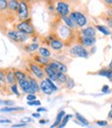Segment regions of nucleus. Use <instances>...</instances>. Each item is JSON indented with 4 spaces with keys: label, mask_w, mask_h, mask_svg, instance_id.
<instances>
[{
    "label": "nucleus",
    "mask_w": 112,
    "mask_h": 128,
    "mask_svg": "<svg viewBox=\"0 0 112 128\" xmlns=\"http://www.w3.org/2000/svg\"><path fill=\"white\" fill-rule=\"evenodd\" d=\"M27 123H19V124H13L11 125V128H24V127H27Z\"/></svg>",
    "instance_id": "e433bc0d"
},
{
    "label": "nucleus",
    "mask_w": 112,
    "mask_h": 128,
    "mask_svg": "<svg viewBox=\"0 0 112 128\" xmlns=\"http://www.w3.org/2000/svg\"><path fill=\"white\" fill-rule=\"evenodd\" d=\"M15 81H17V78H15L14 72L8 71V72L6 74V82L9 84V86H12V85H15Z\"/></svg>",
    "instance_id": "4be33fe9"
},
{
    "label": "nucleus",
    "mask_w": 112,
    "mask_h": 128,
    "mask_svg": "<svg viewBox=\"0 0 112 128\" xmlns=\"http://www.w3.org/2000/svg\"><path fill=\"white\" fill-rule=\"evenodd\" d=\"M50 46H51V48L53 50L59 51V50H62L64 48V42L60 38H56V39H54L53 42H50Z\"/></svg>",
    "instance_id": "2eb2a0df"
},
{
    "label": "nucleus",
    "mask_w": 112,
    "mask_h": 128,
    "mask_svg": "<svg viewBox=\"0 0 112 128\" xmlns=\"http://www.w3.org/2000/svg\"><path fill=\"white\" fill-rule=\"evenodd\" d=\"M96 123H97L98 126H106V125H108L107 121H97Z\"/></svg>",
    "instance_id": "ea45409f"
},
{
    "label": "nucleus",
    "mask_w": 112,
    "mask_h": 128,
    "mask_svg": "<svg viewBox=\"0 0 112 128\" xmlns=\"http://www.w3.org/2000/svg\"><path fill=\"white\" fill-rule=\"evenodd\" d=\"M7 7H8V2L6 0H0V10H5Z\"/></svg>",
    "instance_id": "473e14b6"
},
{
    "label": "nucleus",
    "mask_w": 112,
    "mask_h": 128,
    "mask_svg": "<svg viewBox=\"0 0 112 128\" xmlns=\"http://www.w3.org/2000/svg\"><path fill=\"white\" fill-rule=\"evenodd\" d=\"M5 81H6V74L3 70H0V82L4 83Z\"/></svg>",
    "instance_id": "f704fd0d"
},
{
    "label": "nucleus",
    "mask_w": 112,
    "mask_h": 128,
    "mask_svg": "<svg viewBox=\"0 0 112 128\" xmlns=\"http://www.w3.org/2000/svg\"><path fill=\"white\" fill-rule=\"evenodd\" d=\"M7 36H8L11 40L15 42H25L29 39V35L24 33V32L18 31V30H10L7 32Z\"/></svg>",
    "instance_id": "20e7f679"
},
{
    "label": "nucleus",
    "mask_w": 112,
    "mask_h": 128,
    "mask_svg": "<svg viewBox=\"0 0 112 128\" xmlns=\"http://www.w3.org/2000/svg\"><path fill=\"white\" fill-rule=\"evenodd\" d=\"M108 68L112 70V60H111V62H110V64H109V66H108Z\"/></svg>",
    "instance_id": "3c124183"
},
{
    "label": "nucleus",
    "mask_w": 112,
    "mask_h": 128,
    "mask_svg": "<svg viewBox=\"0 0 112 128\" xmlns=\"http://www.w3.org/2000/svg\"><path fill=\"white\" fill-rule=\"evenodd\" d=\"M1 84H2V83H1V82H0V86H1Z\"/></svg>",
    "instance_id": "864d4df0"
},
{
    "label": "nucleus",
    "mask_w": 112,
    "mask_h": 128,
    "mask_svg": "<svg viewBox=\"0 0 112 128\" xmlns=\"http://www.w3.org/2000/svg\"><path fill=\"white\" fill-rule=\"evenodd\" d=\"M56 12L61 16V18L68 17V14H70V5L67 2L59 1L56 3Z\"/></svg>",
    "instance_id": "0eeeda50"
},
{
    "label": "nucleus",
    "mask_w": 112,
    "mask_h": 128,
    "mask_svg": "<svg viewBox=\"0 0 112 128\" xmlns=\"http://www.w3.org/2000/svg\"><path fill=\"white\" fill-rule=\"evenodd\" d=\"M69 18L76 24L78 28H82L83 29L84 26H86V24H87L86 16L83 12H78V10L72 12L69 14Z\"/></svg>",
    "instance_id": "f257e3e1"
},
{
    "label": "nucleus",
    "mask_w": 112,
    "mask_h": 128,
    "mask_svg": "<svg viewBox=\"0 0 112 128\" xmlns=\"http://www.w3.org/2000/svg\"><path fill=\"white\" fill-rule=\"evenodd\" d=\"M62 20H63L64 24H65L67 27H69L70 29H75V28L77 27L76 24L69 18V16H68V17H62Z\"/></svg>",
    "instance_id": "aec40b11"
},
{
    "label": "nucleus",
    "mask_w": 112,
    "mask_h": 128,
    "mask_svg": "<svg viewBox=\"0 0 112 128\" xmlns=\"http://www.w3.org/2000/svg\"><path fill=\"white\" fill-rule=\"evenodd\" d=\"M111 74H112V70L109 68H103V69L98 71L99 76H106V78H109L111 76Z\"/></svg>",
    "instance_id": "cd10ccee"
},
{
    "label": "nucleus",
    "mask_w": 112,
    "mask_h": 128,
    "mask_svg": "<svg viewBox=\"0 0 112 128\" xmlns=\"http://www.w3.org/2000/svg\"><path fill=\"white\" fill-rule=\"evenodd\" d=\"M111 110H112V104H111Z\"/></svg>",
    "instance_id": "5fc2aeb1"
},
{
    "label": "nucleus",
    "mask_w": 112,
    "mask_h": 128,
    "mask_svg": "<svg viewBox=\"0 0 112 128\" xmlns=\"http://www.w3.org/2000/svg\"><path fill=\"white\" fill-rule=\"evenodd\" d=\"M111 38H112V34H111Z\"/></svg>",
    "instance_id": "6e6d98bb"
},
{
    "label": "nucleus",
    "mask_w": 112,
    "mask_h": 128,
    "mask_svg": "<svg viewBox=\"0 0 112 128\" xmlns=\"http://www.w3.org/2000/svg\"><path fill=\"white\" fill-rule=\"evenodd\" d=\"M40 112H47V110L44 108H37V113H40Z\"/></svg>",
    "instance_id": "c03bdc74"
},
{
    "label": "nucleus",
    "mask_w": 112,
    "mask_h": 128,
    "mask_svg": "<svg viewBox=\"0 0 112 128\" xmlns=\"http://www.w3.org/2000/svg\"><path fill=\"white\" fill-rule=\"evenodd\" d=\"M29 68H30V71L31 74H33L36 78L38 80H44L45 78V72H44V69L39 65V64H36V63H31L29 65Z\"/></svg>",
    "instance_id": "423d86ee"
},
{
    "label": "nucleus",
    "mask_w": 112,
    "mask_h": 128,
    "mask_svg": "<svg viewBox=\"0 0 112 128\" xmlns=\"http://www.w3.org/2000/svg\"><path fill=\"white\" fill-rule=\"evenodd\" d=\"M1 103H4V104H7V106H12V104H13V101L5 100V101H1Z\"/></svg>",
    "instance_id": "37998d69"
},
{
    "label": "nucleus",
    "mask_w": 112,
    "mask_h": 128,
    "mask_svg": "<svg viewBox=\"0 0 112 128\" xmlns=\"http://www.w3.org/2000/svg\"><path fill=\"white\" fill-rule=\"evenodd\" d=\"M14 76H15V78H17L18 82H22V81H25V80H28V76L21 70H15Z\"/></svg>",
    "instance_id": "b1692460"
},
{
    "label": "nucleus",
    "mask_w": 112,
    "mask_h": 128,
    "mask_svg": "<svg viewBox=\"0 0 112 128\" xmlns=\"http://www.w3.org/2000/svg\"><path fill=\"white\" fill-rule=\"evenodd\" d=\"M29 5L25 1H20V7H19V12H18V19L23 22V21H27L29 19Z\"/></svg>",
    "instance_id": "39448f33"
},
{
    "label": "nucleus",
    "mask_w": 112,
    "mask_h": 128,
    "mask_svg": "<svg viewBox=\"0 0 112 128\" xmlns=\"http://www.w3.org/2000/svg\"><path fill=\"white\" fill-rule=\"evenodd\" d=\"M19 84V87L21 88L22 92H24L25 94H34L33 91H32V88H31V85H30V82L29 80H25V81H22V82H18Z\"/></svg>",
    "instance_id": "9b49d317"
},
{
    "label": "nucleus",
    "mask_w": 112,
    "mask_h": 128,
    "mask_svg": "<svg viewBox=\"0 0 112 128\" xmlns=\"http://www.w3.org/2000/svg\"><path fill=\"white\" fill-rule=\"evenodd\" d=\"M34 61H35L36 63H38L39 65H44V66L49 65L50 62H51L49 58L41 57V56H39V55H35V56H34Z\"/></svg>",
    "instance_id": "a211bd4d"
},
{
    "label": "nucleus",
    "mask_w": 112,
    "mask_h": 128,
    "mask_svg": "<svg viewBox=\"0 0 112 128\" xmlns=\"http://www.w3.org/2000/svg\"><path fill=\"white\" fill-rule=\"evenodd\" d=\"M47 122H49V120H39V123L40 124H45Z\"/></svg>",
    "instance_id": "de8ad7c7"
},
{
    "label": "nucleus",
    "mask_w": 112,
    "mask_h": 128,
    "mask_svg": "<svg viewBox=\"0 0 112 128\" xmlns=\"http://www.w3.org/2000/svg\"><path fill=\"white\" fill-rule=\"evenodd\" d=\"M96 29L99 30L100 32H102V33L104 35H111L112 34V31L108 28V26H104V25H96Z\"/></svg>",
    "instance_id": "412c9836"
},
{
    "label": "nucleus",
    "mask_w": 112,
    "mask_h": 128,
    "mask_svg": "<svg viewBox=\"0 0 112 128\" xmlns=\"http://www.w3.org/2000/svg\"><path fill=\"white\" fill-rule=\"evenodd\" d=\"M108 117H109V118H111V119H112V110H110V112H109V114H108Z\"/></svg>",
    "instance_id": "8fccbe9b"
},
{
    "label": "nucleus",
    "mask_w": 112,
    "mask_h": 128,
    "mask_svg": "<svg viewBox=\"0 0 112 128\" xmlns=\"http://www.w3.org/2000/svg\"><path fill=\"white\" fill-rule=\"evenodd\" d=\"M70 55L73 57H80L86 59L89 57V51H87L82 44H74L69 51Z\"/></svg>",
    "instance_id": "7ed1b4c3"
},
{
    "label": "nucleus",
    "mask_w": 112,
    "mask_h": 128,
    "mask_svg": "<svg viewBox=\"0 0 112 128\" xmlns=\"http://www.w3.org/2000/svg\"><path fill=\"white\" fill-rule=\"evenodd\" d=\"M23 122H32V119H30V118H24Z\"/></svg>",
    "instance_id": "49530a36"
},
{
    "label": "nucleus",
    "mask_w": 112,
    "mask_h": 128,
    "mask_svg": "<svg viewBox=\"0 0 112 128\" xmlns=\"http://www.w3.org/2000/svg\"><path fill=\"white\" fill-rule=\"evenodd\" d=\"M28 80L30 82V85H31V88H32V91H33L34 94L38 93L40 91V84L37 82V80L32 78V76H28Z\"/></svg>",
    "instance_id": "dca6fc26"
},
{
    "label": "nucleus",
    "mask_w": 112,
    "mask_h": 128,
    "mask_svg": "<svg viewBox=\"0 0 112 128\" xmlns=\"http://www.w3.org/2000/svg\"><path fill=\"white\" fill-rule=\"evenodd\" d=\"M11 121L10 120H8V119H0V123H2V124H9Z\"/></svg>",
    "instance_id": "79ce46f5"
},
{
    "label": "nucleus",
    "mask_w": 112,
    "mask_h": 128,
    "mask_svg": "<svg viewBox=\"0 0 112 128\" xmlns=\"http://www.w3.org/2000/svg\"><path fill=\"white\" fill-rule=\"evenodd\" d=\"M44 72L46 78H51L54 82H58V71H56L55 69H53L50 65L44 66Z\"/></svg>",
    "instance_id": "9d476101"
},
{
    "label": "nucleus",
    "mask_w": 112,
    "mask_h": 128,
    "mask_svg": "<svg viewBox=\"0 0 112 128\" xmlns=\"http://www.w3.org/2000/svg\"><path fill=\"white\" fill-rule=\"evenodd\" d=\"M105 3H107V4H110V5H112V0H105Z\"/></svg>",
    "instance_id": "09e8293b"
},
{
    "label": "nucleus",
    "mask_w": 112,
    "mask_h": 128,
    "mask_svg": "<svg viewBox=\"0 0 112 128\" xmlns=\"http://www.w3.org/2000/svg\"><path fill=\"white\" fill-rule=\"evenodd\" d=\"M102 92L103 93H108L109 92V86L108 85H105L102 87Z\"/></svg>",
    "instance_id": "a19ab883"
},
{
    "label": "nucleus",
    "mask_w": 112,
    "mask_h": 128,
    "mask_svg": "<svg viewBox=\"0 0 112 128\" xmlns=\"http://www.w3.org/2000/svg\"><path fill=\"white\" fill-rule=\"evenodd\" d=\"M38 55L41 56V57H44V58H50L52 56V53H51V51L49 49H47V48L40 46L39 48V50H38Z\"/></svg>",
    "instance_id": "6ab92c4d"
},
{
    "label": "nucleus",
    "mask_w": 112,
    "mask_h": 128,
    "mask_svg": "<svg viewBox=\"0 0 112 128\" xmlns=\"http://www.w3.org/2000/svg\"><path fill=\"white\" fill-rule=\"evenodd\" d=\"M49 65H50L53 69H55L56 71H58V72L66 74L67 71H68V68H67V66L65 65V64L62 63V62H60V61H57V60H53V61H51Z\"/></svg>",
    "instance_id": "1a4fd4ad"
},
{
    "label": "nucleus",
    "mask_w": 112,
    "mask_h": 128,
    "mask_svg": "<svg viewBox=\"0 0 112 128\" xmlns=\"http://www.w3.org/2000/svg\"><path fill=\"white\" fill-rule=\"evenodd\" d=\"M66 87H67V89H72V88L75 87V83H74V81H73V78H67Z\"/></svg>",
    "instance_id": "2f4dec72"
},
{
    "label": "nucleus",
    "mask_w": 112,
    "mask_h": 128,
    "mask_svg": "<svg viewBox=\"0 0 112 128\" xmlns=\"http://www.w3.org/2000/svg\"><path fill=\"white\" fill-rule=\"evenodd\" d=\"M80 42L84 48H89V46H93L96 44V37H85V36H81L80 37Z\"/></svg>",
    "instance_id": "4468645a"
},
{
    "label": "nucleus",
    "mask_w": 112,
    "mask_h": 128,
    "mask_svg": "<svg viewBox=\"0 0 112 128\" xmlns=\"http://www.w3.org/2000/svg\"><path fill=\"white\" fill-rule=\"evenodd\" d=\"M105 21H106V23H107V25H108L110 28H112V17H106V18H105Z\"/></svg>",
    "instance_id": "58836bf2"
},
{
    "label": "nucleus",
    "mask_w": 112,
    "mask_h": 128,
    "mask_svg": "<svg viewBox=\"0 0 112 128\" xmlns=\"http://www.w3.org/2000/svg\"><path fill=\"white\" fill-rule=\"evenodd\" d=\"M15 30L24 32V33H26L28 35H33L35 33L34 26L31 24V20L30 19H28L27 21H23V22H20L19 24H17V25H15Z\"/></svg>",
    "instance_id": "f03ea898"
},
{
    "label": "nucleus",
    "mask_w": 112,
    "mask_h": 128,
    "mask_svg": "<svg viewBox=\"0 0 112 128\" xmlns=\"http://www.w3.org/2000/svg\"><path fill=\"white\" fill-rule=\"evenodd\" d=\"M67 78H68V76H66V74L58 72V82H59L60 84H66Z\"/></svg>",
    "instance_id": "c85d7f7f"
},
{
    "label": "nucleus",
    "mask_w": 112,
    "mask_h": 128,
    "mask_svg": "<svg viewBox=\"0 0 112 128\" xmlns=\"http://www.w3.org/2000/svg\"><path fill=\"white\" fill-rule=\"evenodd\" d=\"M39 84H40V91H41L43 94H45V95H52V94L54 93L53 89L50 87V85L46 83L45 80H42V81L39 83Z\"/></svg>",
    "instance_id": "ddd939ff"
},
{
    "label": "nucleus",
    "mask_w": 112,
    "mask_h": 128,
    "mask_svg": "<svg viewBox=\"0 0 112 128\" xmlns=\"http://www.w3.org/2000/svg\"><path fill=\"white\" fill-rule=\"evenodd\" d=\"M58 35L60 36V39H62L63 42L66 40V39H69L72 35V29L67 27L65 24H61V25H59V28H58Z\"/></svg>",
    "instance_id": "6e6552de"
},
{
    "label": "nucleus",
    "mask_w": 112,
    "mask_h": 128,
    "mask_svg": "<svg viewBox=\"0 0 112 128\" xmlns=\"http://www.w3.org/2000/svg\"><path fill=\"white\" fill-rule=\"evenodd\" d=\"M75 118L79 121V123H80L82 126H87L90 123H89V121L83 117V116H81L80 114H78V113H75Z\"/></svg>",
    "instance_id": "a878e982"
},
{
    "label": "nucleus",
    "mask_w": 112,
    "mask_h": 128,
    "mask_svg": "<svg viewBox=\"0 0 112 128\" xmlns=\"http://www.w3.org/2000/svg\"><path fill=\"white\" fill-rule=\"evenodd\" d=\"M32 116H33L34 118H40V114H39V113H33V114H32Z\"/></svg>",
    "instance_id": "a18cd8bd"
},
{
    "label": "nucleus",
    "mask_w": 112,
    "mask_h": 128,
    "mask_svg": "<svg viewBox=\"0 0 112 128\" xmlns=\"http://www.w3.org/2000/svg\"><path fill=\"white\" fill-rule=\"evenodd\" d=\"M24 108H17V106H12V108H0V112L1 113H9V112H17V110H23Z\"/></svg>",
    "instance_id": "bb28decb"
},
{
    "label": "nucleus",
    "mask_w": 112,
    "mask_h": 128,
    "mask_svg": "<svg viewBox=\"0 0 112 128\" xmlns=\"http://www.w3.org/2000/svg\"><path fill=\"white\" fill-rule=\"evenodd\" d=\"M41 104V102L39 100H33V101H28V106H39Z\"/></svg>",
    "instance_id": "4c0bfd02"
},
{
    "label": "nucleus",
    "mask_w": 112,
    "mask_h": 128,
    "mask_svg": "<svg viewBox=\"0 0 112 128\" xmlns=\"http://www.w3.org/2000/svg\"><path fill=\"white\" fill-rule=\"evenodd\" d=\"M39 44H38V42H31V44H29L27 46H26V50H27V52H30V53H32V52H35V51H38L39 50Z\"/></svg>",
    "instance_id": "393cba45"
},
{
    "label": "nucleus",
    "mask_w": 112,
    "mask_h": 128,
    "mask_svg": "<svg viewBox=\"0 0 112 128\" xmlns=\"http://www.w3.org/2000/svg\"><path fill=\"white\" fill-rule=\"evenodd\" d=\"M66 116V114H65V112L64 110H60L59 112V114L57 115V118H56V121L54 122V124L51 126V128H58L59 127V125L61 124V122H62V120H63V118Z\"/></svg>",
    "instance_id": "f3484780"
},
{
    "label": "nucleus",
    "mask_w": 112,
    "mask_h": 128,
    "mask_svg": "<svg viewBox=\"0 0 112 128\" xmlns=\"http://www.w3.org/2000/svg\"><path fill=\"white\" fill-rule=\"evenodd\" d=\"M71 118H72V115H66L65 117L63 118L62 122H61V124L59 125V127H58V128H64V127L66 126V124L68 123V121H69V120H70Z\"/></svg>",
    "instance_id": "c756f323"
},
{
    "label": "nucleus",
    "mask_w": 112,
    "mask_h": 128,
    "mask_svg": "<svg viewBox=\"0 0 112 128\" xmlns=\"http://www.w3.org/2000/svg\"><path fill=\"white\" fill-rule=\"evenodd\" d=\"M36 94H28L27 96H26V99L28 100V101H33V100H36Z\"/></svg>",
    "instance_id": "c9c22d12"
},
{
    "label": "nucleus",
    "mask_w": 112,
    "mask_h": 128,
    "mask_svg": "<svg viewBox=\"0 0 112 128\" xmlns=\"http://www.w3.org/2000/svg\"><path fill=\"white\" fill-rule=\"evenodd\" d=\"M81 36L85 37H96V28L93 26H87L81 30Z\"/></svg>",
    "instance_id": "f8f14e48"
},
{
    "label": "nucleus",
    "mask_w": 112,
    "mask_h": 128,
    "mask_svg": "<svg viewBox=\"0 0 112 128\" xmlns=\"http://www.w3.org/2000/svg\"><path fill=\"white\" fill-rule=\"evenodd\" d=\"M19 7H20V2L15 1V0H10L8 1V8L10 12H19Z\"/></svg>",
    "instance_id": "5701e85b"
},
{
    "label": "nucleus",
    "mask_w": 112,
    "mask_h": 128,
    "mask_svg": "<svg viewBox=\"0 0 112 128\" xmlns=\"http://www.w3.org/2000/svg\"><path fill=\"white\" fill-rule=\"evenodd\" d=\"M108 80H109V81H110V82H112V74H111V76H110L108 78Z\"/></svg>",
    "instance_id": "603ef678"
},
{
    "label": "nucleus",
    "mask_w": 112,
    "mask_h": 128,
    "mask_svg": "<svg viewBox=\"0 0 112 128\" xmlns=\"http://www.w3.org/2000/svg\"><path fill=\"white\" fill-rule=\"evenodd\" d=\"M44 80L46 81V83L50 85V87H51L52 89H53V91H54V92L58 91V89H59V88H58V86H56V84L54 83V81H52V80H51V78H45Z\"/></svg>",
    "instance_id": "7c9ffc66"
},
{
    "label": "nucleus",
    "mask_w": 112,
    "mask_h": 128,
    "mask_svg": "<svg viewBox=\"0 0 112 128\" xmlns=\"http://www.w3.org/2000/svg\"><path fill=\"white\" fill-rule=\"evenodd\" d=\"M10 90L13 92V94H14V95H17L18 97L20 96V91H19V89H18V84L10 86Z\"/></svg>",
    "instance_id": "72a5a7b5"
}]
</instances>
